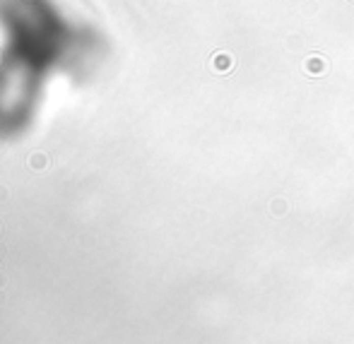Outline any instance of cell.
<instances>
[{"label": "cell", "mask_w": 354, "mask_h": 344, "mask_svg": "<svg viewBox=\"0 0 354 344\" xmlns=\"http://www.w3.org/2000/svg\"><path fill=\"white\" fill-rule=\"evenodd\" d=\"M328 70V63L323 55H309L306 60H304V73L306 75H323Z\"/></svg>", "instance_id": "cell-1"}, {"label": "cell", "mask_w": 354, "mask_h": 344, "mask_svg": "<svg viewBox=\"0 0 354 344\" xmlns=\"http://www.w3.org/2000/svg\"><path fill=\"white\" fill-rule=\"evenodd\" d=\"M277 209V214H282L284 209H287V205H284V200H273V212Z\"/></svg>", "instance_id": "cell-3"}, {"label": "cell", "mask_w": 354, "mask_h": 344, "mask_svg": "<svg viewBox=\"0 0 354 344\" xmlns=\"http://www.w3.org/2000/svg\"><path fill=\"white\" fill-rule=\"evenodd\" d=\"M234 65H236V60L229 53H224V51L212 58V68H215V73H229Z\"/></svg>", "instance_id": "cell-2"}]
</instances>
